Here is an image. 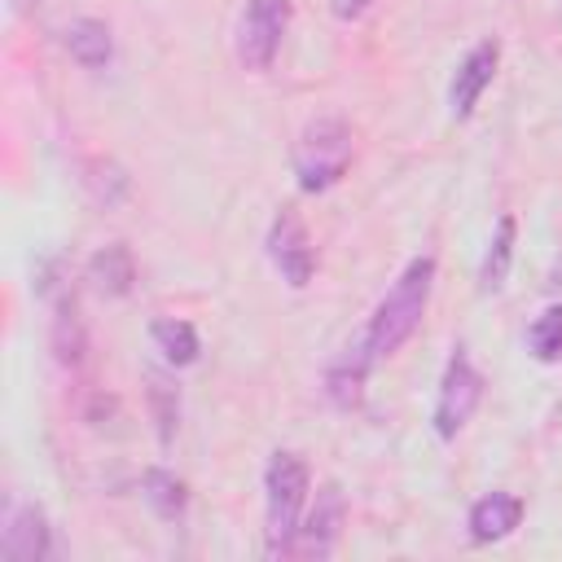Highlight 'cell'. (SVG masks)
Wrapping results in <instances>:
<instances>
[{"label": "cell", "instance_id": "5b68a950", "mask_svg": "<svg viewBox=\"0 0 562 562\" xmlns=\"http://www.w3.org/2000/svg\"><path fill=\"white\" fill-rule=\"evenodd\" d=\"M290 31V0H246L237 18V61L246 70H272Z\"/></svg>", "mask_w": 562, "mask_h": 562}, {"label": "cell", "instance_id": "ffe728a7", "mask_svg": "<svg viewBox=\"0 0 562 562\" xmlns=\"http://www.w3.org/2000/svg\"><path fill=\"white\" fill-rule=\"evenodd\" d=\"M527 351L540 364H558L562 360V303H549L531 325H527Z\"/></svg>", "mask_w": 562, "mask_h": 562}, {"label": "cell", "instance_id": "4fadbf2b", "mask_svg": "<svg viewBox=\"0 0 562 562\" xmlns=\"http://www.w3.org/2000/svg\"><path fill=\"white\" fill-rule=\"evenodd\" d=\"M140 378H145V404H149L158 443L167 448V443L176 439V430H180V386H176V378H171L167 369H158V364H149Z\"/></svg>", "mask_w": 562, "mask_h": 562}, {"label": "cell", "instance_id": "5bb4252c", "mask_svg": "<svg viewBox=\"0 0 562 562\" xmlns=\"http://www.w3.org/2000/svg\"><path fill=\"white\" fill-rule=\"evenodd\" d=\"M88 281H92L105 299L132 294V285H136V259H132V250H127L123 241L101 246V250L88 259Z\"/></svg>", "mask_w": 562, "mask_h": 562}, {"label": "cell", "instance_id": "277c9868", "mask_svg": "<svg viewBox=\"0 0 562 562\" xmlns=\"http://www.w3.org/2000/svg\"><path fill=\"white\" fill-rule=\"evenodd\" d=\"M483 400V373L474 369L470 351L465 347H452L448 364H443V378H439V391H435V408H430V426L435 435L448 443L465 430V422L474 417Z\"/></svg>", "mask_w": 562, "mask_h": 562}, {"label": "cell", "instance_id": "d6986e66", "mask_svg": "<svg viewBox=\"0 0 562 562\" xmlns=\"http://www.w3.org/2000/svg\"><path fill=\"white\" fill-rule=\"evenodd\" d=\"M83 184L101 206H119L132 193V176L114 158H88L83 162Z\"/></svg>", "mask_w": 562, "mask_h": 562}, {"label": "cell", "instance_id": "8fae6325", "mask_svg": "<svg viewBox=\"0 0 562 562\" xmlns=\"http://www.w3.org/2000/svg\"><path fill=\"white\" fill-rule=\"evenodd\" d=\"M518 522H522V501L514 492H487V496H479L470 505V518H465L474 544H496V540L514 536Z\"/></svg>", "mask_w": 562, "mask_h": 562}, {"label": "cell", "instance_id": "e0dca14e", "mask_svg": "<svg viewBox=\"0 0 562 562\" xmlns=\"http://www.w3.org/2000/svg\"><path fill=\"white\" fill-rule=\"evenodd\" d=\"M48 299H53V351H57L61 364L75 369V364L83 360V351H88L79 307H75V299H70L66 290H57V294H48Z\"/></svg>", "mask_w": 562, "mask_h": 562}, {"label": "cell", "instance_id": "3957f363", "mask_svg": "<svg viewBox=\"0 0 562 562\" xmlns=\"http://www.w3.org/2000/svg\"><path fill=\"white\" fill-rule=\"evenodd\" d=\"M351 167V127L338 114L312 119L294 140V176L303 193L334 189Z\"/></svg>", "mask_w": 562, "mask_h": 562}, {"label": "cell", "instance_id": "8992f818", "mask_svg": "<svg viewBox=\"0 0 562 562\" xmlns=\"http://www.w3.org/2000/svg\"><path fill=\"white\" fill-rule=\"evenodd\" d=\"M263 246H268V259H272V268L281 272V281H285L290 290H303V285L316 277V246H312V237H307L303 215H299L290 202L272 215Z\"/></svg>", "mask_w": 562, "mask_h": 562}, {"label": "cell", "instance_id": "44dd1931", "mask_svg": "<svg viewBox=\"0 0 562 562\" xmlns=\"http://www.w3.org/2000/svg\"><path fill=\"white\" fill-rule=\"evenodd\" d=\"M373 9V0H329V13L338 18V22H356V18H364Z\"/></svg>", "mask_w": 562, "mask_h": 562}, {"label": "cell", "instance_id": "ba28073f", "mask_svg": "<svg viewBox=\"0 0 562 562\" xmlns=\"http://www.w3.org/2000/svg\"><path fill=\"white\" fill-rule=\"evenodd\" d=\"M53 553V527L44 518L40 505L18 501L4 509V527H0V558L4 562H40Z\"/></svg>", "mask_w": 562, "mask_h": 562}, {"label": "cell", "instance_id": "2e32d148", "mask_svg": "<svg viewBox=\"0 0 562 562\" xmlns=\"http://www.w3.org/2000/svg\"><path fill=\"white\" fill-rule=\"evenodd\" d=\"M514 237H518L514 215H501L496 228H492V241H487V250H483V263H479V290H483V294L505 290L509 263H514Z\"/></svg>", "mask_w": 562, "mask_h": 562}, {"label": "cell", "instance_id": "30bf717a", "mask_svg": "<svg viewBox=\"0 0 562 562\" xmlns=\"http://www.w3.org/2000/svg\"><path fill=\"white\" fill-rule=\"evenodd\" d=\"M373 347H369V334L360 329L329 364H325V400L334 408H356L364 400V382H369V369H373Z\"/></svg>", "mask_w": 562, "mask_h": 562}, {"label": "cell", "instance_id": "9c48e42d", "mask_svg": "<svg viewBox=\"0 0 562 562\" xmlns=\"http://www.w3.org/2000/svg\"><path fill=\"white\" fill-rule=\"evenodd\" d=\"M496 66H501V44L496 40H479L452 70V83H448V114L452 119H470L479 97L487 92V83L496 79Z\"/></svg>", "mask_w": 562, "mask_h": 562}, {"label": "cell", "instance_id": "9a60e30c", "mask_svg": "<svg viewBox=\"0 0 562 562\" xmlns=\"http://www.w3.org/2000/svg\"><path fill=\"white\" fill-rule=\"evenodd\" d=\"M140 496H145V505H149L162 522H180L184 509H189V487H184V479L171 474L167 465H149V470L140 474Z\"/></svg>", "mask_w": 562, "mask_h": 562}, {"label": "cell", "instance_id": "7a4b0ae2", "mask_svg": "<svg viewBox=\"0 0 562 562\" xmlns=\"http://www.w3.org/2000/svg\"><path fill=\"white\" fill-rule=\"evenodd\" d=\"M307 492H312L307 461L290 448L272 452L268 470H263V553L268 558H290L299 522H303Z\"/></svg>", "mask_w": 562, "mask_h": 562}, {"label": "cell", "instance_id": "7c38bea8", "mask_svg": "<svg viewBox=\"0 0 562 562\" xmlns=\"http://www.w3.org/2000/svg\"><path fill=\"white\" fill-rule=\"evenodd\" d=\"M61 48L83 66V70H105L114 57V35L101 18H75L61 31Z\"/></svg>", "mask_w": 562, "mask_h": 562}, {"label": "cell", "instance_id": "6da1fadb", "mask_svg": "<svg viewBox=\"0 0 562 562\" xmlns=\"http://www.w3.org/2000/svg\"><path fill=\"white\" fill-rule=\"evenodd\" d=\"M430 290H435V259L430 255H417L408 259V268L391 281V290L382 294V303L373 307L364 334H369V347L373 356H395L422 325L426 307H430Z\"/></svg>", "mask_w": 562, "mask_h": 562}, {"label": "cell", "instance_id": "ac0fdd59", "mask_svg": "<svg viewBox=\"0 0 562 562\" xmlns=\"http://www.w3.org/2000/svg\"><path fill=\"white\" fill-rule=\"evenodd\" d=\"M149 338H154V347L162 351V360H167L171 369L193 364V360H198V351H202L198 329H193L189 321H180V316H158V321L149 325Z\"/></svg>", "mask_w": 562, "mask_h": 562}, {"label": "cell", "instance_id": "52a82bcc", "mask_svg": "<svg viewBox=\"0 0 562 562\" xmlns=\"http://www.w3.org/2000/svg\"><path fill=\"white\" fill-rule=\"evenodd\" d=\"M342 527H347V496H342L338 483H321L312 509L299 522L290 558H329L342 540Z\"/></svg>", "mask_w": 562, "mask_h": 562}]
</instances>
